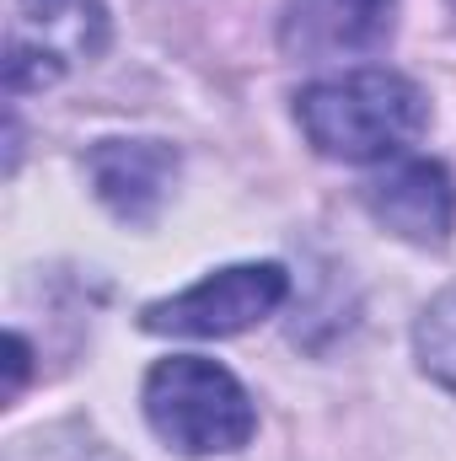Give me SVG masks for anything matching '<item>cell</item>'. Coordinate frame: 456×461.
I'll return each mask as SVG.
<instances>
[{
	"label": "cell",
	"instance_id": "obj_4",
	"mask_svg": "<svg viewBox=\"0 0 456 461\" xmlns=\"http://www.w3.org/2000/svg\"><path fill=\"white\" fill-rule=\"evenodd\" d=\"M103 49H108L103 0H16V22L5 43V86L43 92L65 70L92 65Z\"/></svg>",
	"mask_w": 456,
	"mask_h": 461
},
{
	"label": "cell",
	"instance_id": "obj_2",
	"mask_svg": "<svg viewBox=\"0 0 456 461\" xmlns=\"http://www.w3.org/2000/svg\"><path fill=\"white\" fill-rule=\"evenodd\" d=\"M140 402H145V424L178 456H231L258 429L247 386L205 354L156 359L140 386Z\"/></svg>",
	"mask_w": 456,
	"mask_h": 461
},
{
	"label": "cell",
	"instance_id": "obj_11",
	"mask_svg": "<svg viewBox=\"0 0 456 461\" xmlns=\"http://www.w3.org/2000/svg\"><path fill=\"white\" fill-rule=\"evenodd\" d=\"M451 16H456V0H451Z\"/></svg>",
	"mask_w": 456,
	"mask_h": 461
},
{
	"label": "cell",
	"instance_id": "obj_9",
	"mask_svg": "<svg viewBox=\"0 0 456 461\" xmlns=\"http://www.w3.org/2000/svg\"><path fill=\"white\" fill-rule=\"evenodd\" d=\"M5 461H118L108 446L87 440V435H70V429H49V435H27Z\"/></svg>",
	"mask_w": 456,
	"mask_h": 461
},
{
	"label": "cell",
	"instance_id": "obj_10",
	"mask_svg": "<svg viewBox=\"0 0 456 461\" xmlns=\"http://www.w3.org/2000/svg\"><path fill=\"white\" fill-rule=\"evenodd\" d=\"M22 375H27V344H22V339L11 333V392L22 386Z\"/></svg>",
	"mask_w": 456,
	"mask_h": 461
},
{
	"label": "cell",
	"instance_id": "obj_3",
	"mask_svg": "<svg viewBox=\"0 0 456 461\" xmlns=\"http://www.w3.org/2000/svg\"><path fill=\"white\" fill-rule=\"evenodd\" d=\"M285 295H290V274L279 263H231L167 301H150L140 312V328L172 339H231L274 317Z\"/></svg>",
	"mask_w": 456,
	"mask_h": 461
},
{
	"label": "cell",
	"instance_id": "obj_7",
	"mask_svg": "<svg viewBox=\"0 0 456 461\" xmlns=\"http://www.w3.org/2000/svg\"><path fill=\"white\" fill-rule=\"evenodd\" d=\"M178 167H183V156L167 140H97L87 150L92 194L123 226H150L167 210Z\"/></svg>",
	"mask_w": 456,
	"mask_h": 461
},
{
	"label": "cell",
	"instance_id": "obj_8",
	"mask_svg": "<svg viewBox=\"0 0 456 461\" xmlns=\"http://www.w3.org/2000/svg\"><path fill=\"white\" fill-rule=\"evenodd\" d=\"M414 354H419V370L430 381L456 392V285L424 306V317L414 328Z\"/></svg>",
	"mask_w": 456,
	"mask_h": 461
},
{
	"label": "cell",
	"instance_id": "obj_5",
	"mask_svg": "<svg viewBox=\"0 0 456 461\" xmlns=\"http://www.w3.org/2000/svg\"><path fill=\"white\" fill-rule=\"evenodd\" d=\"M397 32V0H285L279 49L290 59H360Z\"/></svg>",
	"mask_w": 456,
	"mask_h": 461
},
{
	"label": "cell",
	"instance_id": "obj_6",
	"mask_svg": "<svg viewBox=\"0 0 456 461\" xmlns=\"http://www.w3.org/2000/svg\"><path fill=\"white\" fill-rule=\"evenodd\" d=\"M360 199L376 215V226H387L414 247H446L456 230V177L451 167H441L430 156L387 167L381 177H370L360 188Z\"/></svg>",
	"mask_w": 456,
	"mask_h": 461
},
{
	"label": "cell",
	"instance_id": "obj_1",
	"mask_svg": "<svg viewBox=\"0 0 456 461\" xmlns=\"http://www.w3.org/2000/svg\"><path fill=\"white\" fill-rule=\"evenodd\" d=\"M296 123L317 156L343 167H370L403 156L424 134L430 97L419 81L397 70H349L333 81H312L296 97Z\"/></svg>",
	"mask_w": 456,
	"mask_h": 461
}]
</instances>
